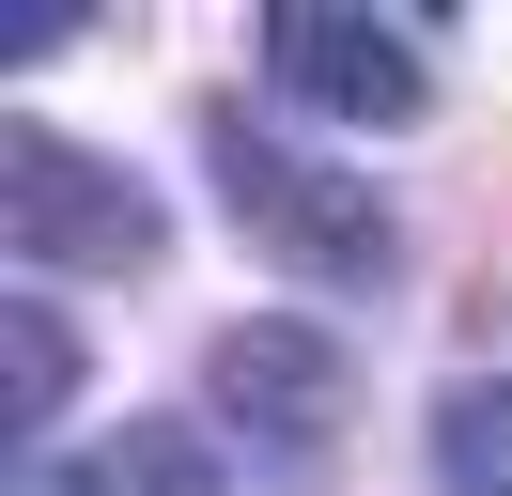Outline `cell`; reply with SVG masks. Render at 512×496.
Here are the masks:
<instances>
[{"label": "cell", "instance_id": "obj_5", "mask_svg": "<svg viewBox=\"0 0 512 496\" xmlns=\"http://www.w3.org/2000/svg\"><path fill=\"white\" fill-rule=\"evenodd\" d=\"M16 496H218V465H202V434L140 419V434H109V450H78V465H32Z\"/></svg>", "mask_w": 512, "mask_h": 496}, {"label": "cell", "instance_id": "obj_2", "mask_svg": "<svg viewBox=\"0 0 512 496\" xmlns=\"http://www.w3.org/2000/svg\"><path fill=\"white\" fill-rule=\"evenodd\" d=\"M218 202L280 248L295 279H388V202L326 155H280L264 124H218Z\"/></svg>", "mask_w": 512, "mask_h": 496}, {"label": "cell", "instance_id": "obj_3", "mask_svg": "<svg viewBox=\"0 0 512 496\" xmlns=\"http://www.w3.org/2000/svg\"><path fill=\"white\" fill-rule=\"evenodd\" d=\"M264 62L342 124H419V93H435L404 16H342V0H264Z\"/></svg>", "mask_w": 512, "mask_h": 496}, {"label": "cell", "instance_id": "obj_4", "mask_svg": "<svg viewBox=\"0 0 512 496\" xmlns=\"http://www.w3.org/2000/svg\"><path fill=\"white\" fill-rule=\"evenodd\" d=\"M202 388H218V419H249L264 450H326V434H342V341L326 326H280V310H264V326H218V357H202Z\"/></svg>", "mask_w": 512, "mask_h": 496}, {"label": "cell", "instance_id": "obj_1", "mask_svg": "<svg viewBox=\"0 0 512 496\" xmlns=\"http://www.w3.org/2000/svg\"><path fill=\"white\" fill-rule=\"evenodd\" d=\"M0 248L32 279H125L156 264V202L109 155H78L63 124H0Z\"/></svg>", "mask_w": 512, "mask_h": 496}, {"label": "cell", "instance_id": "obj_7", "mask_svg": "<svg viewBox=\"0 0 512 496\" xmlns=\"http://www.w3.org/2000/svg\"><path fill=\"white\" fill-rule=\"evenodd\" d=\"M0 372H16V403H0L16 434H47V419H63V388H78V341H63V310H47V295H16V310H0Z\"/></svg>", "mask_w": 512, "mask_h": 496}, {"label": "cell", "instance_id": "obj_8", "mask_svg": "<svg viewBox=\"0 0 512 496\" xmlns=\"http://www.w3.org/2000/svg\"><path fill=\"white\" fill-rule=\"evenodd\" d=\"M63 31H78V0H16V16H0V47H16V62H47Z\"/></svg>", "mask_w": 512, "mask_h": 496}, {"label": "cell", "instance_id": "obj_6", "mask_svg": "<svg viewBox=\"0 0 512 496\" xmlns=\"http://www.w3.org/2000/svg\"><path fill=\"white\" fill-rule=\"evenodd\" d=\"M435 481L450 496H512V372H481V388L435 403Z\"/></svg>", "mask_w": 512, "mask_h": 496}]
</instances>
